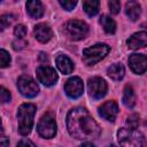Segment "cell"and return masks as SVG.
Returning <instances> with one entry per match:
<instances>
[{
	"label": "cell",
	"instance_id": "obj_30",
	"mask_svg": "<svg viewBox=\"0 0 147 147\" xmlns=\"http://www.w3.org/2000/svg\"><path fill=\"white\" fill-rule=\"evenodd\" d=\"M24 46H26V42L25 41H23L22 39H17V40H15L14 42H13V48L14 49H22V48H24Z\"/></svg>",
	"mask_w": 147,
	"mask_h": 147
},
{
	"label": "cell",
	"instance_id": "obj_28",
	"mask_svg": "<svg viewBox=\"0 0 147 147\" xmlns=\"http://www.w3.org/2000/svg\"><path fill=\"white\" fill-rule=\"evenodd\" d=\"M0 99H1V102L2 103H6V102H8V101H10V92L6 88V87H3V86H1V88H0Z\"/></svg>",
	"mask_w": 147,
	"mask_h": 147
},
{
	"label": "cell",
	"instance_id": "obj_32",
	"mask_svg": "<svg viewBox=\"0 0 147 147\" xmlns=\"http://www.w3.org/2000/svg\"><path fill=\"white\" fill-rule=\"evenodd\" d=\"M79 147H95L92 142H88V141H86V142H84V144H82Z\"/></svg>",
	"mask_w": 147,
	"mask_h": 147
},
{
	"label": "cell",
	"instance_id": "obj_13",
	"mask_svg": "<svg viewBox=\"0 0 147 147\" xmlns=\"http://www.w3.org/2000/svg\"><path fill=\"white\" fill-rule=\"evenodd\" d=\"M33 33H34V37L38 41L45 44V42H48L52 37H53V32H52V29L45 24V23H39L34 26V30H33Z\"/></svg>",
	"mask_w": 147,
	"mask_h": 147
},
{
	"label": "cell",
	"instance_id": "obj_16",
	"mask_svg": "<svg viewBox=\"0 0 147 147\" xmlns=\"http://www.w3.org/2000/svg\"><path fill=\"white\" fill-rule=\"evenodd\" d=\"M125 13L131 21H137L141 14V6L137 1H129L125 5Z\"/></svg>",
	"mask_w": 147,
	"mask_h": 147
},
{
	"label": "cell",
	"instance_id": "obj_29",
	"mask_svg": "<svg viewBox=\"0 0 147 147\" xmlns=\"http://www.w3.org/2000/svg\"><path fill=\"white\" fill-rule=\"evenodd\" d=\"M17 147H37V146L29 139H22L21 141H18Z\"/></svg>",
	"mask_w": 147,
	"mask_h": 147
},
{
	"label": "cell",
	"instance_id": "obj_8",
	"mask_svg": "<svg viewBox=\"0 0 147 147\" xmlns=\"http://www.w3.org/2000/svg\"><path fill=\"white\" fill-rule=\"evenodd\" d=\"M90 95L94 99H101L107 93V83L100 77H92L87 82Z\"/></svg>",
	"mask_w": 147,
	"mask_h": 147
},
{
	"label": "cell",
	"instance_id": "obj_2",
	"mask_svg": "<svg viewBox=\"0 0 147 147\" xmlns=\"http://www.w3.org/2000/svg\"><path fill=\"white\" fill-rule=\"evenodd\" d=\"M34 113H36V106L32 103H23L18 107L17 110L18 132L22 136H28L31 132Z\"/></svg>",
	"mask_w": 147,
	"mask_h": 147
},
{
	"label": "cell",
	"instance_id": "obj_18",
	"mask_svg": "<svg viewBox=\"0 0 147 147\" xmlns=\"http://www.w3.org/2000/svg\"><path fill=\"white\" fill-rule=\"evenodd\" d=\"M107 74H108V76L111 79H114V80H121L124 77L125 69H124L123 64H121V63H114V64H111L107 69Z\"/></svg>",
	"mask_w": 147,
	"mask_h": 147
},
{
	"label": "cell",
	"instance_id": "obj_1",
	"mask_svg": "<svg viewBox=\"0 0 147 147\" xmlns=\"http://www.w3.org/2000/svg\"><path fill=\"white\" fill-rule=\"evenodd\" d=\"M67 126L69 133L79 140L95 139L101 130L90 113L82 107L71 109L67 116Z\"/></svg>",
	"mask_w": 147,
	"mask_h": 147
},
{
	"label": "cell",
	"instance_id": "obj_14",
	"mask_svg": "<svg viewBox=\"0 0 147 147\" xmlns=\"http://www.w3.org/2000/svg\"><path fill=\"white\" fill-rule=\"evenodd\" d=\"M127 46L131 49H138L147 46V32L146 31H139L133 33L127 39Z\"/></svg>",
	"mask_w": 147,
	"mask_h": 147
},
{
	"label": "cell",
	"instance_id": "obj_23",
	"mask_svg": "<svg viewBox=\"0 0 147 147\" xmlns=\"http://www.w3.org/2000/svg\"><path fill=\"white\" fill-rule=\"evenodd\" d=\"M126 124L130 129H136L139 125V116L137 114H132L126 118Z\"/></svg>",
	"mask_w": 147,
	"mask_h": 147
},
{
	"label": "cell",
	"instance_id": "obj_19",
	"mask_svg": "<svg viewBox=\"0 0 147 147\" xmlns=\"http://www.w3.org/2000/svg\"><path fill=\"white\" fill-rule=\"evenodd\" d=\"M123 103L127 107V108H132L134 105H136V100H137V96H136V93L133 91V88L130 86V85H126L125 88H124V93H123Z\"/></svg>",
	"mask_w": 147,
	"mask_h": 147
},
{
	"label": "cell",
	"instance_id": "obj_21",
	"mask_svg": "<svg viewBox=\"0 0 147 147\" xmlns=\"http://www.w3.org/2000/svg\"><path fill=\"white\" fill-rule=\"evenodd\" d=\"M99 6H100V2L98 0H86L83 2V8L86 11V14L90 16H94L98 14Z\"/></svg>",
	"mask_w": 147,
	"mask_h": 147
},
{
	"label": "cell",
	"instance_id": "obj_33",
	"mask_svg": "<svg viewBox=\"0 0 147 147\" xmlns=\"http://www.w3.org/2000/svg\"><path fill=\"white\" fill-rule=\"evenodd\" d=\"M108 147H117V146H115V145H110V146H108Z\"/></svg>",
	"mask_w": 147,
	"mask_h": 147
},
{
	"label": "cell",
	"instance_id": "obj_10",
	"mask_svg": "<svg viewBox=\"0 0 147 147\" xmlns=\"http://www.w3.org/2000/svg\"><path fill=\"white\" fill-rule=\"evenodd\" d=\"M64 91H65L67 95L72 98V99L79 98L83 94V92H84L83 80L79 77H71V78H69L67 80L65 85H64Z\"/></svg>",
	"mask_w": 147,
	"mask_h": 147
},
{
	"label": "cell",
	"instance_id": "obj_17",
	"mask_svg": "<svg viewBox=\"0 0 147 147\" xmlns=\"http://www.w3.org/2000/svg\"><path fill=\"white\" fill-rule=\"evenodd\" d=\"M26 10L29 13V15L33 18H39L42 16L44 14V7L42 3L40 1L37 0H32V1H28L26 2Z\"/></svg>",
	"mask_w": 147,
	"mask_h": 147
},
{
	"label": "cell",
	"instance_id": "obj_4",
	"mask_svg": "<svg viewBox=\"0 0 147 147\" xmlns=\"http://www.w3.org/2000/svg\"><path fill=\"white\" fill-rule=\"evenodd\" d=\"M110 51V47L106 44H95L83 51V60L87 65H93L101 61Z\"/></svg>",
	"mask_w": 147,
	"mask_h": 147
},
{
	"label": "cell",
	"instance_id": "obj_27",
	"mask_svg": "<svg viewBox=\"0 0 147 147\" xmlns=\"http://www.w3.org/2000/svg\"><path fill=\"white\" fill-rule=\"evenodd\" d=\"M59 2L65 10H72L77 5V1H72V0H60Z\"/></svg>",
	"mask_w": 147,
	"mask_h": 147
},
{
	"label": "cell",
	"instance_id": "obj_31",
	"mask_svg": "<svg viewBox=\"0 0 147 147\" xmlns=\"http://www.w3.org/2000/svg\"><path fill=\"white\" fill-rule=\"evenodd\" d=\"M8 140H7V138L2 134V137H1V147H7L8 146Z\"/></svg>",
	"mask_w": 147,
	"mask_h": 147
},
{
	"label": "cell",
	"instance_id": "obj_25",
	"mask_svg": "<svg viewBox=\"0 0 147 147\" xmlns=\"http://www.w3.org/2000/svg\"><path fill=\"white\" fill-rule=\"evenodd\" d=\"M108 7H109L110 13L114 14V15H116V14L119 13L121 3H119V1H117V0H110V1L108 2Z\"/></svg>",
	"mask_w": 147,
	"mask_h": 147
},
{
	"label": "cell",
	"instance_id": "obj_5",
	"mask_svg": "<svg viewBox=\"0 0 147 147\" xmlns=\"http://www.w3.org/2000/svg\"><path fill=\"white\" fill-rule=\"evenodd\" d=\"M65 34L72 40H80L88 33V26L85 22L79 20H71L64 26Z\"/></svg>",
	"mask_w": 147,
	"mask_h": 147
},
{
	"label": "cell",
	"instance_id": "obj_12",
	"mask_svg": "<svg viewBox=\"0 0 147 147\" xmlns=\"http://www.w3.org/2000/svg\"><path fill=\"white\" fill-rule=\"evenodd\" d=\"M118 114V106L115 101H106L99 107V115L110 122H114Z\"/></svg>",
	"mask_w": 147,
	"mask_h": 147
},
{
	"label": "cell",
	"instance_id": "obj_26",
	"mask_svg": "<svg viewBox=\"0 0 147 147\" xmlns=\"http://www.w3.org/2000/svg\"><path fill=\"white\" fill-rule=\"evenodd\" d=\"M14 34H15L18 39H22V38L26 34V28H25L24 25H22V24L16 25L15 29H14Z\"/></svg>",
	"mask_w": 147,
	"mask_h": 147
},
{
	"label": "cell",
	"instance_id": "obj_6",
	"mask_svg": "<svg viewBox=\"0 0 147 147\" xmlns=\"http://www.w3.org/2000/svg\"><path fill=\"white\" fill-rule=\"evenodd\" d=\"M38 133L46 139H51L56 134V123L51 114H45L38 122Z\"/></svg>",
	"mask_w": 147,
	"mask_h": 147
},
{
	"label": "cell",
	"instance_id": "obj_24",
	"mask_svg": "<svg viewBox=\"0 0 147 147\" xmlns=\"http://www.w3.org/2000/svg\"><path fill=\"white\" fill-rule=\"evenodd\" d=\"M0 62H1V67L2 68L9 65V63H10V56H9L8 52L5 51V49L0 51Z\"/></svg>",
	"mask_w": 147,
	"mask_h": 147
},
{
	"label": "cell",
	"instance_id": "obj_9",
	"mask_svg": "<svg viewBox=\"0 0 147 147\" xmlns=\"http://www.w3.org/2000/svg\"><path fill=\"white\" fill-rule=\"evenodd\" d=\"M37 78L45 86H53L57 80V74L53 68L41 65L37 69Z\"/></svg>",
	"mask_w": 147,
	"mask_h": 147
},
{
	"label": "cell",
	"instance_id": "obj_15",
	"mask_svg": "<svg viewBox=\"0 0 147 147\" xmlns=\"http://www.w3.org/2000/svg\"><path fill=\"white\" fill-rule=\"evenodd\" d=\"M56 65L59 68V70L64 74V75H69L74 70V63L67 56V55H62L60 54L57 57H56Z\"/></svg>",
	"mask_w": 147,
	"mask_h": 147
},
{
	"label": "cell",
	"instance_id": "obj_3",
	"mask_svg": "<svg viewBox=\"0 0 147 147\" xmlns=\"http://www.w3.org/2000/svg\"><path fill=\"white\" fill-rule=\"evenodd\" d=\"M118 141L121 147H142L144 145V136L137 131L136 129L122 127L117 132Z\"/></svg>",
	"mask_w": 147,
	"mask_h": 147
},
{
	"label": "cell",
	"instance_id": "obj_11",
	"mask_svg": "<svg viewBox=\"0 0 147 147\" xmlns=\"http://www.w3.org/2000/svg\"><path fill=\"white\" fill-rule=\"evenodd\" d=\"M129 65L134 74L141 75L147 70V56L142 54H131L129 57Z\"/></svg>",
	"mask_w": 147,
	"mask_h": 147
},
{
	"label": "cell",
	"instance_id": "obj_20",
	"mask_svg": "<svg viewBox=\"0 0 147 147\" xmlns=\"http://www.w3.org/2000/svg\"><path fill=\"white\" fill-rule=\"evenodd\" d=\"M100 23L103 28V30L107 33H114L116 31V23L113 18H110V16L108 15H102L100 17Z\"/></svg>",
	"mask_w": 147,
	"mask_h": 147
},
{
	"label": "cell",
	"instance_id": "obj_22",
	"mask_svg": "<svg viewBox=\"0 0 147 147\" xmlns=\"http://www.w3.org/2000/svg\"><path fill=\"white\" fill-rule=\"evenodd\" d=\"M13 22V16L9 15V14H5V15H1L0 17V26H1V30L6 29L7 26H9Z\"/></svg>",
	"mask_w": 147,
	"mask_h": 147
},
{
	"label": "cell",
	"instance_id": "obj_7",
	"mask_svg": "<svg viewBox=\"0 0 147 147\" xmlns=\"http://www.w3.org/2000/svg\"><path fill=\"white\" fill-rule=\"evenodd\" d=\"M17 88L26 98H33L39 92L38 84L30 76L26 75H23L17 79Z\"/></svg>",
	"mask_w": 147,
	"mask_h": 147
}]
</instances>
